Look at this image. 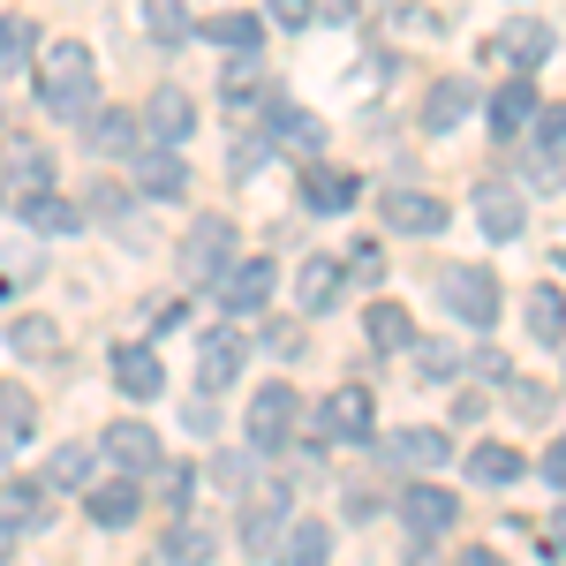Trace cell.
<instances>
[{"mask_svg": "<svg viewBox=\"0 0 566 566\" xmlns=\"http://www.w3.org/2000/svg\"><path fill=\"white\" fill-rule=\"evenodd\" d=\"M363 333H370V348H378V355H408V348H416V317H408L400 303H370Z\"/></svg>", "mask_w": 566, "mask_h": 566, "instance_id": "obj_18", "label": "cell"}, {"mask_svg": "<svg viewBox=\"0 0 566 566\" xmlns=\"http://www.w3.org/2000/svg\"><path fill=\"white\" fill-rule=\"evenodd\" d=\"M136 129H144V122H136V114H122V106H98V114H91L84 122V136H91V151H144V144H136Z\"/></svg>", "mask_w": 566, "mask_h": 566, "instance_id": "obj_22", "label": "cell"}, {"mask_svg": "<svg viewBox=\"0 0 566 566\" xmlns=\"http://www.w3.org/2000/svg\"><path fill=\"white\" fill-rule=\"evenodd\" d=\"M136 514H144V491H136L129 476H122V483H98V491H91V522H98V528H129Z\"/></svg>", "mask_w": 566, "mask_h": 566, "instance_id": "obj_24", "label": "cell"}, {"mask_svg": "<svg viewBox=\"0 0 566 566\" xmlns=\"http://www.w3.org/2000/svg\"><path fill=\"white\" fill-rule=\"evenodd\" d=\"M378 453H386L392 469H438V461H446L453 446H446V431H392Z\"/></svg>", "mask_w": 566, "mask_h": 566, "instance_id": "obj_20", "label": "cell"}, {"mask_svg": "<svg viewBox=\"0 0 566 566\" xmlns=\"http://www.w3.org/2000/svg\"><path fill=\"white\" fill-rule=\"evenodd\" d=\"M212 287H219V303L234 310V317H258V310L272 303V264H264V258H234Z\"/></svg>", "mask_w": 566, "mask_h": 566, "instance_id": "obj_5", "label": "cell"}, {"mask_svg": "<svg viewBox=\"0 0 566 566\" xmlns=\"http://www.w3.org/2000/svg\"><path fill=\"white\" fill-rule=\"evenodd\" d=\"M544 483H559V491H566V438H559V446H544Z\"/></svg>", "mask_w": 566, "mask_h": 566, "instance_id": "obj_43", "label": "cell"}, {"mask_svg": "<svg viewBox=\"0 0 566 566\" xmlns=\"http://www.w3.org/2000/svg\"><path fill=\"white\" fill-rule=\"evenodd\" d=\"M8 544H15V528H8V522H0V559H8Z\"/></svg>", "mask_w": 566, "mask_h": 566, "instance_id": "obj_47", "label": "cell"}, {"mask_svg": "<svg viewBox=\"0 0 566 566\" xmlns=\"http://www.w3.org/2000/svg\"><path fill=\"white\" fill-rule=\"evenodd\" d=\"M348 272H355V280H363V287H378V280H386V258H378V250H370V242H355Z\"/></svg>", "mask_w": 566, "mask_h": 566, "instance_id": "obj_40", "label": "cell"}, {"mask_svg": "<svg viewBox=\"0 0 566 566\" xmlns=\"http://www.w3.org/2000/svg\"><path fill=\"white\" fill-rule=\"evenodd\" d=\"M317 423H325L333 446H363L370 423H378V408H370V392H363V386H340L333 400H325V416H317Z\"/></svg>", "mask_w": 566, "mask_h": 566, "instance_id": "obj_8", "label": "cell"}, {"mask_svg": "<svg viewBox=\"0 0 566 566\" xmlns=\"http://www.w3.org/2000/svg\"><path fill=\"white\" fill-rule=\"evenodd\" d=\"M528 122H536V84H499V98H491V136L514 144Z\"/></svg>", "mask_w": 566, "mask_h": 566, "instance_id": "obj_19", "label": "cell"}, {"mask_svg": "<svg viewBox=\"0 0 566 566\" xmlns=\"http://www.w3.org/2000/svg\"><path fill=\"white\" fill-rule=\"evenodd\" d=\"M144 566H175V552H151V559H144Z\"/></svg>", "mask_w": 566, "mask_h": 566, "instance_id": "obj_48", "label": "cell"}, {"mask_svg": "<svg viewBox=\"0 0 566 566\" xmlns=\"http://www.w3.org/2000/svg\"><path fill=\"white\" fill-rule=\"evenodd\" d=\"M45 514H53L45 506V483H8L0 491V522L8 528H45Z\"/></svg>", "mask_w": 566, "mask_h": 566, "instance_id": "obj_28", "label": "cell"}, {"mask_svg": "<svg viewBox=\"0 0 566 566\" xmlns=\"http://www.w3.org/2000/svg\"><path fill=\"white\" fill-rule=\"evenodd\" d=\"M552 536H559V544H566V506H559V514H552Z\"/></svg>", "mask_w": 566, "mask_h": 566, "instance_id": "obj_46", "label": "cell"}, {"mask_svg": "<svg viewBox=\"0 0 566 566\" xmlns=\"http://www.w3.org/2000/svg\"><path fill=\"white\" fill-rule=\"evenodd\" d=\"M317 8H325V15H348V8H355V0H317Z\"/></svg>", "mask_w": 566, "mask_h": 566, "instance_id": "obj_45", "label": "cell"}, {"mask_svg": "<svg viewBox=\"0 0 566 566\" xmlns=\"http://www.w3.org/2000/svg\"><path fill=\"white\" fill-rule=\"evenodd\" d=\"M8 348L23 355V363H53V355H61V325L31 310V317H15V325H8Z\"/></svg>", "mask_w": 566, "mask_h": 566, "instance_id": "obj_25", "label": "cell"}, {"mask_svg": "<svg viewBox=\"0 0 566 566\" xmlns=\"http://www.w3.org/2000/svg\"><path fill=\"white\" fill-rule=\"evenodd\" d=\"M212 45H227V53H258L264 45V23L258 15H242V8H227V15H212V23H197Z\"/></svg>", "mask_w": 566, "mask_h": 566, "instance_id": "obj_27", "label": "cell"}, {"mask_svg": "<svg viewBox=\"0 0 566 566\" xmlns=\"http://www.w3.org/2000/svg\"><path fill=\"white\" fill-rule=\"evenodd\" d=\"M469 106H476V84L469 76H438L431 98H423V136H446L469 122Z\"/></svg>", "mask_w": 566, "mask_h": 566, "instance_id": "obj_12", "label": "cell"}, {"mask_svg": "<svg viewBox=\"0 0 566 566\" xmlns=\"http://www.w3.org/2000/svg\"><path fill=\"white\" fill-rule=\"evenodd\" d=\"M446 310H453L461 325H491V317H499V280H491L483 264H453V272H446Z\"/></svg>", "mask_w": 566, "mask_h": 566, "instance_id": "obj_4", "label": "cell"}, {"mask_svg": "<svg viewBox=\"0 0 566 566\" xmlns=\"http://www.w3.org/2000/svg\"><path fill=\"white\" fill-rule=\"evenodd\" d=\"M295 416H303L295 386H258V392H250V416H242V431H250V446H258V453H280V446L295 438Z\"/></svg>", "mask_w": 566, "mask_h": 566, "instance_id": "obj_3", "label": "cell"}, {"mask_svg": "<svg viewBox=\"0 0 566 566\" xmlns=\"http://www.w3.org/2000/svg\"><path fill=\"white\" fill-rule=\"evenodd\" d=\"M272 8V23H287V31H303L310 15H317V0H264Z\"/></svg>", "mask_w": 566, "mask_h": 566, "instance_id": "obj_41", "label": "cell"}, {"mask_svg": "<svg viewBox=\"0 0 566 566\" xmlns=\"http://www.w3.org/2000/svg\"><path fill=\"white\" fill-rule=\"evenodd\" d=\"M340 280H348L340 258H303V272H295V303H303V317H317V310L340 303Z\"/></svg>", "mask_w": 566, "mask_h": 566, "instance_id": "obj_13", "label": "cell"}, {"mask_svg": "<svg viewBox=\"0 0 566 566\" xmlns=\"http://www.w3.org/2000/svg\"><path fill=\"white\" fill-rule=\"evenodd\" d=\"M144 31H151L159 45H181L189 31H197V15H189L181 0H144Z\"/></svg>", "mask_w": 566, "mask_h": 566, "instance_id": "obj_30", "label": "cell"}, {"mask_svg": "<svg viewBox=\"0 0 566 566\" xmlns=\"http://www.w3.org/2000/svg\"><path fill=\"white\" fill-rule=\"evenodd\" d=\"M536 144H544L552 159H566V106H544V114H536Z\"/></svg>", "mask_w": 566, "mask_h": 566, "instance_id": "obj_37", "label": "cell"}, {"mask_svg": "<svg viewBox=\"0 0 566 566\" xmlns=\"http://www.w3.org/2000/svg\"><path fill=\"white\" fill-rule=\"evenodd\" d=\"M522 317H528V333H536L544 348H559V340H566V295H559V287H528Z\"/></svg>", "mask_w": 566, "mask_h": 566, "instance_id": "obj_26", "label": "cell"}, {"mask_svg": "<svg viewBox=\"0 0 566 566\" xmlns=\"http://www.w3.org/2000/svg\"><path fill=\"white\" fill-rule=\"evenodd\" d=\"M23 219H31V227H45V234H76V227H84V212H76V205H61L53 189L23 197Z\"/></svg>", "mask_w": 566, "mask_h": 566, "instance_id": "obj_31", "label": "cell"}, {"mask_svg": "<svg viewBox=\"0 0 566 566\" xmlns=\"http://www.w3.org/2000/svg\"><path fill=\"white\" fill-rule=\"evenodd\" d=\"M280 144H287V151H303V159H317L325 122H317V114H295V106H280Z\"/></svg>", "mask_w": 566, "mask_h": 566, "instance_id": "obj_35", "label": "cell"}, {"mask_svg": "<svg viewBox=\"0 0 566 566\" xmlns=\"http://www.w3.org/2000/svg\"><path fill=\"white\" fill-rule=\"evenodd\" d=\"M212 544H219V536H212V522H205V514L175 522V559L181 566H205V559H212Z\"/></svg>", "mask_w": 566, "mask_h": 566, "instance_id": "obj_36", "label": "cell"}, {"mask_svg": "<svg viewBox=\"0 0 566 566\" xmlns=\"http://www.w3.org/2000/svg\"><path fill=\"white\" fill-rule=\"evenodd\" d=\"M227 264H234V219L227 212L189 219V234H181V280H219Z\"/></svg>", "mask_w": 566, "mask_h": 566, "instance_id": "obj_2", "label": "cell"}, {"mask_svg": "<svg viewBox=\"0 0 566 566\" xmlns=\"http://www.w3.org/2000/svg\"><path fill=\"white\" fill-rule=\"evenodd\" d=\"M453 514H461V506H453V491H438V483H416V491L400 499V522L416 528V536H446Z\"/></svg>", "mask_w": 566, "mask_h": 566, "instance_id": "obj_14", "label": "cell"}, {"mask_svg": "<svg viewBox=\"0 0 566 566\" xmlns=\"http://www.w3.org/2000/svg\"><path fill=\"white\" fill-rule=\"evenodd\" d=\"M31 53H39V23L31 15H0V76H15Z\"/></svg>", "mask_w": 566, "mask_h": 566, "instance_id": "obj_29", "label": "cell"}, {"mask_svg": "<svg viewBox=\"0 0 566 566\" xmlns=\"http://www.w3.org/2000/svg\"><path fill=\"white\" fill-rule=\"evenodd\" d=\"M0 167H8V181H15L23 197H39L45 175H53V167H45V144H31V136H8V144H0Z\"/></svg>", "mask_w": 566, "mask_h": 566, "instance_id": "obj_21", "label": "cell"}, {"mask_svg": "<svg viewBox=\"0 0 566 566\" xmlns=\"http://www.w3.org/2000/svg\"><path fill=\"white\" fill-rule=\"evenodd\" d=\"M129 175L144 197H159V205H181V189H189V167H181V151H167V144H144L129 159Z\"/></svg>", "mask_w": 566, "mask_h": 566, "instance_id": "obj_7", "label": "cell"}, {"mask_svg": "<svg viewBox=\"0 0 566 566\" xmlns=\"http://www.w3.org/2000/svg\"><path fill=\"white\" fill-rule=\"evenodd\" d=\"M84 476H91L84 446H53V453H45V491H76Z\"/></svg>", "mask_w": 566, "mask_h": 566, "instance_id": "obj_33", "label": "cell"}, {"mask_svg": "<svg viewBox=\"0 0 566 566\" xmlns=\"http://www.w3.org/2000/svg\"><path fill=\"white\" fill-rule=\"evenodd\" d=\"M114 386L129 392V400H151V392L167 386V370H159V355L144 348V340H129V348H114Z\"/></svg>", "mask_w": 566, "mask_h": 566, "instance_id": "obj_16", "label": "cell"}, {"mask_svg": "<svg viewBox=\"0 0 566 566\" xmlns=\"http://www.w3.org/2000/svg\"><path fill=\"white\" fill-rule=\"evenodd\" d=\"M98 446H106V453H114L129 476H151V469H159V438L144 431V423H114V431L98 438Z\"/></svg>", "mask_w": 566, "mask_h": 566, "instance_id": "obj_17", "label": "cell"}, {"mask_svg": "<svg viewBox=\"0 0 566 566\" xmlns=\"http://www.w3.org/2000/svg\"><path fill=\"white\" fill-rule=\"evenodd\" d=\"M476 227L491 242H514L522 234V189L514 181H476Z\"/></svg>", "mask_w": 566, "mask_h": 566, "instance_id": "obj_11", "label": "cell"}, {"mask_svg": "<svg viewBox=\"0 0 566 566\" xmlns=\"http://www.w3.org/2000/svg\"><path fill=\"white\" fill-rule=\"evenodd\" d=\"M189 129H197L189 91H181V84H159V91H151V106H144V136H151V144H167V151H181V144H189Z\"/></svg>", "mask_w": 566, "mask_h": 566, "instance_id": "obj_6", "label": "cell"}, {"mask_svg": "<svg viewBox=\"0 0 566 566\" xmlns=\"http://www.w3.org/2000/svg\"><path fill=\"white\" fill-rule=\"evenodd\" d=\"M544 53H552V31L544 23H506V31L483 39V61H522V69H536Z\"/></svg>", "mask_w": 566, "mask_h": 566, "instance_id": "obj_15", "label": "cell"}, {"mask_svg": "<svg viewBox=\"0 0 566 566\" xmlns=\"http://www.w3.org/2000/svg\"><path fill=\"white\" fill-rule=\"evenodd\" d=\"M378 212H386V227H400V234H446V219H453L431 189H386Z\"/></svg>", "mask_w": 566, "mask_h": 566, "instance_id": "obj_9", "label": "cell"}, {"mask_svg": "<svg viewBox=\"0 0 566 566\" xmlns=\"http://www.w3.org/2000/svg\"><path fill=\"white\" fill-rule=\"evenodd\" d=\"M469 476L499 491V483H514V476H522V453H506V446H476V453H469Z\"/></svg>", "mask_w": 566, "mask_h": 566, "instance_id": "obj_34", "label": "cell"}, {"mask_svg": "<svg viewBox=\"0 0 566 566\" xmlns=\"http://www.w3.org/2000/svg\"><path fill=\"white\" fill-rule=\"evenodd\" d=\"M416 363H423V378H453V370H461V355L446 348V340H423V348H416Z\"/></svg>", "mask_w": 566, "mask_h": 566, "instance_id": "obj_39", "label": "cell"}, {"mask_svg": "<svg viewBox=\"0 0 566 566\" xmlns=\"http://www.w3.org/2000/svg\"><path fill=\"white\" fill-rule=\"evenodd\" d=\"M514 386H522V392H514V408H522V416H544V408H552V386L536 392L528 378H514Z\"/></svg>", "mask_w": 566, "mask_h": 566, "instance_id": "obj_42", "label": "cell"}, {"mask_svg": "<svg viewBox=\"0 0 566 566\" xmlns=\"http://www.w3.org/2000/svg\"><path fill=\"white\" fill-rule=\"evenodd\" d=\"M303 205L310 212H348L355 205V175H340V167H303Z\"/></svg>", "mask_w": 566, "mask_h": 566, "instance_id": "obj_23", "label": "cell"}, {"mask_svg": "<svg viewBox=\"0 0 566 566\" xmlns=\"http://www.w3.org/2000/svg\"><path fill=\"white\" fill-rule=\"evenodd\" d=\"M234 378H242V333H234V325H219V333H205V348H197V386L227 392Z\"/></svg>", "mask_w": 566, "mask_h": 566, "instance_id": "obj_10", "label": "cell"}, {"mask_svg": "<svg viewBox=\"0 0 566 566\" xmlns=\"http://www.w3.org/2000/svg\"><path fill=\"white\" fill-rule=\"evenodd\" d=\"M461 566H499V552H469V559H461Z\"/></svg>", "mask_w": 566, "mask_h": 566, "instance_id": "obj_44", "label": "cell"}, {"mask_svg": "<svg viewBox=\"0 0 566 566\" xmlns=\"http://www.w3.org/2000/svg\"><path fill=\"white\" fill-rule=\"evenodd\" d=\"M258 167H264V136H242V144L227 151V175H234V181H250Z\"/></svg>", "mask_w": 566, "mask_h": 566, "instance_id": "obj_38", "label": "cell"}, {"mask_svg": "<svg viewBox=\"0 0 566 566\" xmlns=\"http://www.w3.org/2000/svg\"><path fill=\"white\" fill-rule=\"evenodd\" d=\"M91 98H98V61L84 39H61L39 53V106L61 122H91Z\"/></svg>", "mask_w": 566, "mask_h": 566, "instance_id": "obj_1", "label": "cell"}, {"mask_svg": "<svg viewBox=\"0 0 566 566\" xmlns=\"http://www.w3.org/2000/svg\"><path fill=\"white\" fill-rule=\"evenodd\" d=\"M325 522H295L287 528V544H280V566H325Z\"/></svg>", "mask_w": 566, "mask_h": 566, "instance_id": "obj_32", "label": "cell"}]
</instances>
